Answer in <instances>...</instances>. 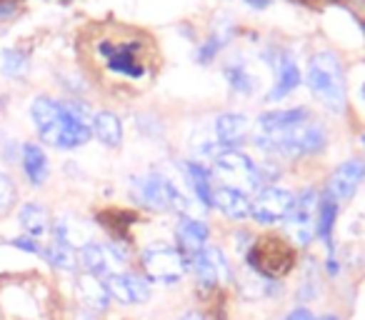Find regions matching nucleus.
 <instances>
[{"mask_svg":"<svg viewBox=\"0 0 365 320\" xmlns=\"http://www.w3.org/2000/svg\"><path fill=\"white\" fill-rule=\"evenodd\" d=\"M96 113L86 100H56L38 96L31 103V120L38 138L56 150H76L93 138L91 123Z\"/></svg>","mask_w":365,"mask_h":320,"instance_id":"f257e3e1","label":"nucleus"},{"mask_svg":"<svg viewBox=\"0 0 365 320\" xmlns=\"http://www.w3.org/2000/svg\"><path fill=\"white\" fill-rule=\"evenodd\" d=\"M305 81H308V88L313 91V96L323 103L325 110L330 113L345 110V98H348L345 71L340 58L333 51H320L315 56H310Z\"/></svg>","mask_w":365,"mask_h":320,"instance_id":"f03ea898","label":"nucleus"},{"mask_svg":"<svg viewBox=\"0 0 365 320\" xmlns=\"http://www.w3.org/2000/svg\"><path fill=\"white\" fill-rule=\"evenodd\" d=\"M255 148L265 153V155H283V158H303L313 155V153L323 150L328 135H325V128L318 120H308L298 128H290L283 133H273V135H265L258 133L255 135Z\"/></svg>","mask_w":365,"mask_h":320,"instance_id":"7ed1b4c3","label":"nucleus"},{"mask_svg":"<svg viewBox=\"0 0 365 320\" xmlns=\"http://www.w3.org/2000/svg\"><path fill=\"white\" fill-rule=\"evenodd\" d=\"M130 193H133V198L148 210H155V213L173 210V213L190 215L188 195L182 193V190L163 173L135 175V178L130 180Z\"/></svg>","mask_w":365,"mask_h":320,"instance_id":"20e7f679","label":"nucleus"},{"mask_svg":"<svg viewBox=\"0 0 365 320\" xmlns=\"http://www.w3.org/2000/svg\"><path fill=\"white\" fill-rule=\"evenodd\" d=\"M210 173H213V178H218L225 188H235L245 195L258 193V190L263 188L258 163L250 160V158L240 150H225V153H220L218 158H213Z\"/></svg>","mask_w":365,"mask_h":320,"instance_id":"39448f33","label":"nucleus"},{"mask_svg":"<svg viewBox=\"0 0 365 320\" xmlns=\"http://www.w3.org/2000/svg\"><path fill=\"white\" fill-rule=\"evenodd\" d=\"M148 43L145 41H101L98 53L106 61L108 71L118 73L130 81H140L148 76V61H145Z\"/></svg>","mask_w":365,"mask_h":320,"instance_id":"423d86ee","label":"nucleus"},{"mask_svg":"<svg viewBox=\"0 0 365 320\" xmlns=\"http://www.w3.org/2000/svg\"><path fill=\"white\" fill-rule=\"evenodd\" d=\"M143 270L150 280L155 283H163V285H173L178 280H182V275L188 273V260L182 258L180 250L173 248V245H163V243H155V245H148L143 250Z\"/></svg>","mask_w":365,"mask_h":320,"instance_id":"0eeeda50","label":"nucleus"},{"mask_svg":"<svg viewBox=\"0 0 365 320\" xmlns=\"http://www.w3.org/2000/svg\"><path fill=\"white\" fill-rule=\"evenodd\" d=\"M248 265L265 280H275L293 268V250L280 238H263L248 250Z\"/></svg>","mask_w":365,"mask_h":320,"instance_id":"6e6552de","label":"nucleus"},{"mask_svg":"<svg viewBox=\"0 0 365 320\" xmlns=\"http://www.w3.org/2000/svg\"><path fill=\"white\" fill-rule=\"evenodd\" d=\"M293 205V193L280 185H265L250 200V218L260 225H275L288 218V210Z\"/></svg>","mask_w":365,"mask_h":320,"instance_id":"1a4fd4ad","label":"nucleus"},{"mask_svg":"<svg viewBox=\"0 0 365 320\" xmlns=\"http://www.w3.org/2000/svg\"><path fill=\"white\" fill-rule=\"evenodd\" d=\"M318 193L313 188L300 190L298 195H293V205L288 210V233L295 238V243L308 245L315 235V213H318Z\"/></svg>","mask_w":365,"mask_h":320,"instance_id":"9d476101","label":"nucleus"},{"mask_svg":"<svg viewBox=\"0 0 365 320\" xmlns=\"http://www.w3.org/2000/svg\"><path fill=\"white\" fill-rule=\"evenodd\" d=\"M265 61H268L270 68L275 71V86L265 98H268L270 103L283 100V98H288L290 93L300 86V81H303L298 63H295L293 53H288L285 48H270V51H265Z\"/></svg>","mask_w":365,"mask_h":320,"instance_id":"9b49d317","label":"nucleus"},{"mask_svg":"<svg viewBox=\"0 0 365 320\" xmlns=\"http://www.w3.org/2000/svg\"><path fill=\"white\" fill-rule=\"evenodd\" d=\"M106 280V288L110 293V300H118L123 305H138V303H145L150 298V283L140 275H133V273H113L108 275Z\"/></svg>","mask_w":365,"mask_h":320,"instance_id":"f8f14e48","label":"nucleus"},{"mask_svg":"<svg viewBox=\"0 0 365 320\" xmlns=\"http://www.w3.org/2000/svg\"><path fill=\"white\" fill-rule=\"evenodd\" d=\"M208 235H210V228L205 220L195 218V215H182L180 223L175 228V240H178V250L185 260L195 258L198 253H203L208 248Z\"/></svg>","mask_w":365,"mask_h":320,"instance_id":"ddd939ff","label":"nucleus"},{"mask_svg":"<svg viewBox=\"0 0 365 320\" xmlns=\"http://www.w3.org/2000/svg\"><path fill=\"white\" fill-rule=\"evenodd\" d=\"M365 180V160L363 158H350L343 165L335 168V173L328 180V190L325 193L335 200H348L355 195L360 183Z\"/></svg>","mask_w":365,"mask_h":320,"instance_id":"4468645a","label":"nucleus"},{"mask_svg":"<svg viewBox=\"0 0 365 320\" xmlns=\"http://www.w3.org/2000/svg\"><path fill=\"white\" fill-rule=\"evenodd\" d=\"M190 268L195 270L200 285H218V283H228L230 280V263L223 255L220 248H205L203 253H198L190 260Z\"/></svg>","mask_w":365,"mask_h":320,"instance_id":"2eb2a0df","label":"nucleus"},{"mask_svg":"<svg viewBox=\"0 0 365 320\" xmlns=\"http://www.w3.org/2000/svg\"><path fill=\"white\" fill-rule=\"evenodd\" d=\"M21 170L23 178L31 188H43L51 178V160H48V153L43 150L41 143H23L21 148Z\"/></svg>","mask_w":365,"mask_h":320,"instance_id":"dca6fc26","label":"nucleus"},{"mask_svg":"<svg viewBox=\"0 0 365 320\" xmlns=\"http://www.w3.org/2000/svg\"><path fill=\"white\" fill-rule=\"evenodd\" d=\"M215 138L223 150H238L248 138V118L243 113H223L215 118Z\"/></svg>","mask_w":365,"mask_h":320,"instance_id":"f3484780","label":"nucleus"},{"mask_svg":"<svg viewBox=\"0 0 365 320\" xmlns=\"http://www.w3.org/2000/svg\"><path fill=\"white\" fill-rule=\"evenodd\" d=\"M308 120H310V110L305 105L283 108V110H268V113H260L258 133L273 135V133L290 130V128H298V125H303V123H308Z\"/></svg>","mask_w":365,"mask_h":320,"instance_id":"a211bd4d","label":"nucleus"},{"mask_svg":"<svg viewBox=\"0 0 365 320\" xmlns=\"http://www.w3.org/2000/svg\"><path fill=\"white\" fill-rule=\"evenodd\" d=\"M18 225H21L23 235H31L36 240H43L48 233H51V213L43 203L38 200H28L18 208Z\"/></svg>","mask_w":365,"mask_h":320,"instance_id":"6ab92c4d","label":"nucleus"},{"mask_svg":"<svg viewBox=\"0 0 365 320\" xmlns=\"http://www.w3.org/2000/svg\"><path fill=\"white\" fill-rule=\"evenodd\" d=\"M76 295L83 303L86 310H93V313H103V310L110 305V293L106 288V280L96 278V275H78L76 278Z\"/></svg>","mask_w":365,"mask_h":320,"instance_id":"aec40b11","label":"nucleus"},{"mask_svg":"<svg viewBox=\"0 0 365 320\" xmlns=\"http://www.w3.org/2000/svg\"><path fill=\"white\" fill-rule=\"evenodd\" d=\"M182 170H185V178H188V185L198 198V203L203 208H213V173L198 160H185Z\"/></svg>","mask_w":365,"mask_h":320,"instance_id":"412c9836","label":"nucleus"},{"mask_svg":"<svg viewBox=\"0 0 365 320\" xmlns=\"http://www.w3.org/2000/svg\"><path fill=\"white\" fill-rule=\"evenodd\" d=\"M213 208H218L225 218L245 220L250 215V198L235 188L218 185V188L213 190Z\"/></svg>","mask_w":365,"mask_h":320,"instance_id":"4be33fe9","label":"nucleus"},{"mask_svg":"<svg viewBox=\"0 0 365 320\" xmlns=\"http://www.w3.org/2000/svg\"><path fill=\"white\" fill-rule=\"evenodd\" d=\"M43 260L51 265L53 270H61V273H76L81 265H78V248L66 240H48L43 245Z\"/></svg>","mask_w":365,"mask_h":320,"instance_id":"5701e85b","label":"nucleus"},{"mask_svg":"<svg viewBox=\"0 0 365 320\" xmlns=\"http://www.w3.org/2000/svg\"><path fill=\"white\" fill-rule=\"evenodd\" d=\"M91 130H93V138H98L106 148H118L123 143V123H120V118L110 110H98L96 115H93Z\"/></svg>","mask_w":365,"mask_h":320,"instance_id":"b1692460","label":"nucleus"},{"mask_svg":"<svg viewBox=\"0 0 365 320\" xmlns=\"http://www.w3.org/2000/svg\"><path fill=\"white\" fill-rule=\"evenodd\" d=\"M338 218V200L328 193L318 200V213H315V235L323 240L328 248H333V228Z\"/></svg>","mask_w":365,"mask_h":320,"instance_id":"393cba45","label":"nucleus"},{"mask_svg":"<svg viewBox=\"0 0 365 320\" xmlns=\"http://www.w3.org/2000/svg\"><path fill=\"white\" fill-rule=\"evenodd\" d=\"M223 76H225V81H228V86L233 88L235 93H243V96H250V93H255V88H258L255 76L240 61L228 63V66L223 68Z\"/></svg>","mask_w":365,"mask_h":320,"instance_id":"a878e982","label":"nucleus"},{"mask_svg":"<svg viewBox=\"0 0 365 320\" xmlns=\"http://www.w3.org/2000/svg\"><path fill=\"white\" fill-rule=\"evenodd\" d=\"M0 71L11 81L23 78L28 73V53L21 51V48H6L0 56Z\"/></svg>","mask_w":365,"mask_h":320,"instance_id":"bb28decb","label":"nucleus"},{"mask_svg":"<svg viewBox=\"0 0 365 320\" xmlns=\"http://www.w3.org/2000/svg\"><path fill=\"white\" fill-rule=\"evenodd\" d=\"M230 38H233V26H230L228 31L215 33V36H210L208 41H205V46H200V51H198V61H200V63L213 61V58L218 56V53L223 51L225 46H228Z\"/></svg>","mask_w":365,"mask_h":320,"instance_id":"cd10ccee","label":"nucleus"},{"mask_svg":"<svg viewBox=\"0 0 365 320\" xmlns=\"http://www.w3.org/2000/svg\"><path fill=\"white\" fill-rule=\"evenodd\" d=\"M18 203V185L8 173H0V218L8 215Z\"/></svg>","mask_w":365,"mask_h":320,"instance_id":"c85d7f7f","label":"nucleus"},{"mask_svg":"<svg viewBox=\"0 0 365 320\" xmlns=\"http://www.w3.org/2000/svg\"><path fill=\"white\" fill-rule=\"evenodd\" d=\"M8 245L16 248V250H21V253H26V255H38V258L43 255V243L36 238H31V235H23V233L16 235V238L8 240Z\"/></svg>","mask_w":365,"mask_h":320,"instance_id":"c756f323","label":"nucleus"},{"mask_svg":"<svg viewBox=\"0 0 365 320\" xmlns=\"http://www.w3.org/2000/svg\"><path fill=\"white\" fill-rule=\"evenodd\" d=\"M16 11H18V3H13V0H0V21L16 16Z\"/></svg>","mask_w":365,"mask_h":320,"instance_id":"7c9ffc66","label":"nucleus"},{"mask_svg":"<svg viewBox=\"0 0 365 320\" xmlns=\"http://www.w3.org/2000/svg\"><path fill=\"white\" fill-rule=\"evenodd\" d=\"M283 320H315V318H313V313H310V310H305V308H295L293 313H288Z\"/></svg>","mask_w":365,"mask_h":320,"instance_id":"2f4dec72","label":"nucleus"},{"mask_svg":"<svg viewBox=\"0 0 365 320\" xmlns=\"http://www.w3.org/2000/svg\"><path fill=\"white\" fill-rule=\"evenodd\" d=\"M325 268H328V273H330V275H338V263H335L333 258H330L328 263H325Z\"/></svg>","mask_w":365,"mask_h":320,"instance_id":"473e14b6","label":"nucleus"},{"mask_svg":"<svg viewBox=\"0 0 365 320\" xmlns=\"http://www.w3.org/2000/svg\"><path fill=\"white\" fill-rule=\"evenodd\" d=\"M248 3H250L253 8H265V6L270 3V0H248Z\"/></svg>","mask_w":365,"mask_h":320,"instance_id":"72a5a7b5","label":"nucleus"},{"mask_svg":"<svg viewBox=\"0 0 365 320\" xmlns=\"http://www.w3.org/2000/svg\"><path fill=\"white\" fill-rule=\"evenodd\" d=\"M180 320H203V315H200V313H188V315H182Z\"/></svg>","mask_w":365,"mask_h":320,"instance_id":"f704fd0d","label":"nucleus"},{"mask_svg":"<svg viewBox=\"0 0 365 320\" xmlns=\"http://www.w3.org/2000/svg\"><path fill=\"white\" fill-rule=\"evenodd\" d=\"M320 320H338L335 315H325V318H320Z\"/></svg>","mask_w":365,"mask_h":320,"instance_id":"c9c22d12","label":"nucleus"},{"mask_svg":"<svg viewBox=\"0 0 365 320\" xmlns=\"http://www.w3.org/2000/svg\"><path fill=\"white\" fill-rule=\"evenodd\" d=\"M360 143H363V145H365V133H363V135H360Z\"/></svg>","mask_w":365,"mask_h":320,"instance_id":"e433bc0d","label":"nucleus"},{"mask_svg":"<svg viewBox=\"0 0 365 320\" xmlns=\"http://www.w3.org/2000/svg\"><path fill=\"white\" fill-rule=\"evenodd\" d=\"M363 100H365V83H363Z\"/></svg>","mask_w":365,"mask_h":320,"instance_id":"4c0bfd02","label":"nucleus"}]
</instances>
